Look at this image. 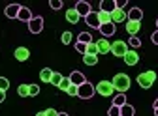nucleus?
<instances>
[{
	"instance_id": "obj_1",
	"label": "nucleus",
	"mask_w": 158,
	"mask_h": 116,
	"mask_svg": "<svg viewBox=\"0 0 158 116\" xmlns=\"http://www.w3.org/2000/svg\"><path fill=\"white\" fill-rule=\"evenodd\" d=\"M113 86H115V90H118V94H124L128 88H130V84H132V81H130V77L126 75V73H117L115 77H113Z\"/></svg>"
},
{
	"instance_id": "obj_2",
	"label": "nucleus",
	"mask_w": 158,
	"mask_h": 116,
	"mask_svg": "<svg viewBox=\"0 0 158 116\" xmlns=\"http://www.w3.org/2000/svg\"><path fill=\"white\" fill-rule=\"evenodd\" d=\"M154 81H156V73L151 71V69L137 75V84H139L141 88H145V90H149V88L154 84Z\"/></svg>"
},
{
	"instance_id": "obj_3",
	"label": "nucleus",
	"mask_w": 158,
	"mask_h": 116,
	"mask_svg": "<svg viewBox=\"0 0 158 116\" xmlns=\"http://www.w3.org/2000/svg\"><path fill=\"white\" fill-rule=\"evenodd\" d=\"M94 94H96V86L90 84L89 81L83 83L81 86H77V98H81V99H90Z\"/></svg>"
},
{
	"instance_id": "obj_4",
	"label": "nucleus",
	"mask_w": 158,
	"mask_h": 116,
	"mask_svg": "<svg viewBox=\"0 0 158 116\" xmlns=\"http://www.w3.org/2000/svg\"><path fill=\"white\" fill-rule=\"evenodd\" d=\"M96 92L100 95H104V98H109V95H113V92H115V86H113L111 81H100L96 84Z\"/></svg>"
},
{
	"instance_id": "obj_5",
	"label": "nucleus",
	"mask_w": 158,
	"mask_h": 116,
	"mask_svg": "<svg viewBox=\"0 0 158 116\" xmlns=\"http://www.w3.org/2000/svg\"><path fill=\"white\" fill-rule=\"evenodd\" d=\"M128 52V43L126 41H115V43H111V54H115V56H124Z\"/></svg>"
},
{
	"instance_id": "obj_6",
	"label": "nucleus",
	"mask_w": 158,
	"mask_h": 116,
	"mask_svg": "<svg viewBox=\"0 0 158 116\" xmlns=\"http://www.w3.org/2000/svg\"><path fill=\"white\" fill-rule=\"evenodd\" d=\"M28 30L32 34H40V32L44 30V19L42 17H32L30 23H28Z\"/></svg>"
},
{
	"instance_id": "obj_7",
	"label": "nucleus",
	"mask_w": 158,
	"mask_h": 116,
	"mask_svg": "<svg viewBox=\"0 0 158 116\" xmlns=\"http://www.w3.org/2000/svg\"><path fill=\"white\" fill-rule=\"evenodd\" d=\"M126 11L124 10H118V8H115V11L111 13V23L113 25H118V23H124L126 21Z\"/></svg>"
},
{
	"instance_id": "obj_8",
	"label": "nucleus",
	"mask_w": 158,
	"mask_h": 116,
	"mask_svg": "<svg viewBox=\"0 0 158 116\" xmlns=\"http://www.w3.org/2000/svg\"><path fill=\"white\" fill-rule=\"evenodd\" d=\"M85 23L90 26V28H100V19H98V11H90L87 17H85Z\"/></svg>"
},
{
	"instance_id": "obj_9",
	"label": "nucleus",
	"mask_w": 158,
	"mask_h": 116,
	"mask_svg": "<svg viewBox=\"0 0 158 116\" xmlns=\"http://www.w3.org/2000/svg\"><path fill=\"white\" fill-rule=\"evenodd\" d=\"M75 11L79 13V17H87V15L92 11V8H90L89 2H83V0H81V2H77V4H75Z\"/></svg>"
},
{
	"instance_id": "obj_10",
	"label": "nucleus",
	"mask_w": 158,
	"mask_h": 116,
	"mask_svg": "<svg viewBox=\"0 0 158 116\" xmlns=\"http://www.w3.org/2000/svg\"><path fill=\"white\" fill-rule=\"evenodd\" d=\"M123 58H124V62H126L128 66H135L137 62H139V54H137L134 49H128V52H126Z\"/></svg>"
},
{
	"instance_id": "obj_11",
	"label": "nucleus",
	"mask_w": 158,
	"mask_h": 116,
	"mask_svg": "<svg viewBox=\"0 0 158 116\" xmlns=\"http://www.w3.org/2000/svg\"><path fill=\"white\" fill-rule=\"evenodd\" d=\"M126 21H137V23H141V19H143V11L139 8H132L130 11H126Z\"/></svg>"
},
{
	"instance_id": "obj_12",
	"label": "nucleus",
	"mask_w": 158,
	"mask_h": 116,
	"mask_svg": "<svg viewBox=\"0 0 158 116\" xmlns=\"http://www.w3.org/2000/svg\"><path fill=\"white\" fill-rule=\"evenodd\" d=\"M96 47H98V54H107V52H111V43L106 40V37L98 40L96 41Z\"/></svg>"
},
{
	"instance_id": "obj_13",
	"label": "nucleus",
	"mask_w": 158,
	"mask_h": 116,
	"mask_svg": "<svg viewBox=\"0 0 158 116\" xmlns=\"http://www.w3.org/2000/svg\"><path fill=\"white\" fill-rule=\"evenodd\" d=\"M70 83L75 84V86H81L83 83H87V79L81 71H73V73H70Z\"/></svg>"
},
{
	"instance_id": "obj_14",
	"label": "nucleus",
	"mask_w": 158,
	"mask_h": 116,
	"mask_svg": "<svg viewBox=\"0 0 158 116\" xmlns=\"http://www.w3.org/2000/svg\"><path fill=\"white\" fill-rule=\"evenodd\" d=\"M15 58H17L19 62H27L28 58H30V51L27 47H17L15 49Z\"/></svg>"
},
{
	"instance_id": "obj_15",
	"label": "nucleus",
	"mask_w": 158,
	"mask_h": 116,
	"mask_svg": "<svg viewBox=\"0 0 158 116\" xmlns=\"http://www.w3.org/2000/svg\"><path fill=\"white\" fill-rule=\"evenodd\" d=\"M139 30H141V23H137V21H126V32L130 36H137Z\"/></svg>"
},
{
	"instance_id": "obj_16",
	"label": "nucleus",
	"mask_w": 158,
	"mask_h": 116,
	"mask_svg": "<svg viewBox=\"0 0 158 116\" xmlns=\"http://www.w3.org/2000/svg\"><path fill=\"white\" fill-rule=\"evenodd\" d=\"M34 15H32V11L28 10V8H23L21 6V10H19V15H17V19L19 21H23V23H30V19H32Z\"/></svg>"
},
{
	"instance_id": "obj_17",
	"label": "nucleus",
	"mask_w": 158,
	"mask_h": 116,
	"mask_svg": "<svg viewBox=\"0 0 158 116\" xmlns=\"http://www.w3.org/2000/svg\"><path fill=\"white\" fill-rule=\"evenodd\" d=\"M19 10H21V6H19V4H10V6L4 10V13H6V17H10V19H17Z\"/></svg>"
},
{
	"instance_id": "obj_18",
	"label": "nucleus",
	"mask_w": 158,
	"mask_h": 116,
	"mask_svg": "<svg viewBox=\"0 0 158 116\" xmlns=\"http://www.w3.org/2000/svg\"><path fill=\"white\" fill-rule=\"evenodd\" d=\"M98 30L102 32V36H104V37H109V36H113V34H115V30H117V28H115V25H113V23H107V25H100V28H98Z\"/></svg>"
},
{
	"instance_id": "obj_19",
	"label": "nucleus",
	"mask_w": 158,
	"mask_h": 116,
	"mask_svg": "<svg viewBox=\"0 0 158 116\" xmlns=\"http://www.w3.org/2000/svg\"><path fill=\"white\" fill-rule=\"evenodd\" d=\"M100 11L113 13L115 11V0H104V2H100Z\"/></svg>"
},
{
	"instance_id": "obj_20",
	"label": "nucleus",
	"mask_w": 158,
	"mask_h": 116,
	"mask_svg": "<svg viewBox=\"0 0 158 116\" xmlns=\"http://www.w3.org/2000/svg\"><path fill=\"white\" fill-rule=\"evenodd\" d=\"M79 19H81V17H79V13L75 11V8H72V10L66 11V21H68V23L75 25V23H79Z\"/></svg>"
},
{
	"instance_id": "obj_21",
	"label": "nucleus",
	"mask_w": 158,
	"mask_h": 116,
	"mask_svg": "<svg viewBox=\"0 0 158 116\" xmlns=\"http://www.w3.org/2000/svg\"><path fill=\"white\" fill-rule=\"evenodd\" d=\"M51 77H53V69H49V68H44L40 71V79L44 83H51Z\"/></svg>"
},
{
	"instance_id": "obj_22",
	"label": "nucleus",
	"mask_w": 158,
	"mask_h": 116,
	"mask_svg": "<svg viewBox=\"0 0 158 116\" xmlns=\"http://www.w3.org/2000/svg\"><path fill=\"white\" fill-rule=\"evenodd\" d=\"M77 41L79 43H85V45H89V43H92V36L89 34V32H81L77 36Z\"/></svg>"
},
{
	"instance_id": "obj_23",
	"label": "nucleus",
	"mask_w": 158,
	"mask_h": 116,
	"mask_svg": "<svg viewBox=\"0 0 158 116\" xmlns=\"http://www.w3.org/2000/svg\"><path fill=\"white\" fill-rule=\"evenodd\" d=\"M134 107L130 105V103H124L123 107H121V116H134Z\"/></svg>"
},
{
	"instance_id": "obj_24",
	"label": "nucleus",
	"mask_w": 158,
	"mask_h": 116,
	"mask_svg": "<svg viewBox=\"0 0 158 116\" xmlns=\"http://www.w3.org/2000/svg\"><path fill=\"white\" fill-rule=\"evenodd\" d=\"M83 62L87 66H96L98 64V56H94V54H83Z\"/></svg>"
},
{
	"instance_id": "obj_25",
	"label": "nucleus",
	"mask_w": 158,
	"mask_h": 116,
	"mask_svg": "<svg viewBox=\"0 0 158 116\" xmlns=\"http://www.w3.org/2000/svg\"><path fill=\"white\" fill-rule=\"evenodd\" d=\"M98 19H100V25H107V23H111V13L98 11Z\"/></svg>"
},
{
	"instance_id": "obj_26",
	"label": "nucleus",
	"mask_w": 158,
	"mask_h": 116,
	"mask_svg": "<svg viewBox=\"0 0 158 116\" xmlns=\"http://www.w3.org/2000/svg\"><path fill=\"white\" fill-rule=\"evenodd\" d=\"M128 45H130V49H137V47H141V40L137 36H130V41H128Z\"/></svg>"
},
{
	"instance_id": "obj_27",
	"label": "nucleus",
	"mask_w": 158,
	"mask_h": 116,
	"mask_svg": "<svg viewBox=\"0 0 158 116\" xmlns=\"http://www.w3.org/2000/svg\"><path fill=\"white\" fill-rule=\"evenodd\" d=\"M124 103H126V95H124V94H118V95H115L113 105H117V107H123Z\"/></svg>"
},
{
	"instance_id": "obj_28",
	"label": "nucleus",
	"mask_w": 158,
	"mask_h": 116,
	"mask_svg": "<svg viewBox=\"0 0 158 116\" xmlns=\"http://www.w3.org/2000/svg\"><path fill=\"white\" fill-rule=\"evenodd\" d=\"M60 81H62V75H60V73H56V71H53V77H51V84L58 88V84H60Z\"/></svg>"
},
{
	"instance_id": "obj_29",
	"label": "nucleus",
	"mask_w": 158,
	"mask_h": 116,
	"mask_svg": "<svg viewBox=\"0 0 158 116\" xmlns=\"http://www.w3.org/2000/svg\"><path fill=\"white\" fill-rule=\"evenodd\" d=\"M17 94L21 95V98H27V95H28V84H19Z\"/></svg>"
},
{
	"instance_id": "obj_30",
	"label": "nucleus",
	"mask_w": 158,
	"mask_h": 116,
	"mask_svg": "<svg viewBox=\"0 0 158 116\" xmlns=\"http://www.w3.org/2000/svg\"><path fill=\"white\" fill-rule=\"evenodd\" d=\"M70 84H72V83H70V77H62V81H60V84H58V88L66 92V90L70 88Z\"/></svg>"
},
{
	"instance_id": "obj_31",
	"label": "nucleus",
	"mask_w": 158,
	"mask_h": 116,
	"mask_svg": "<svg viewBox=\"0 0 158 116\" xmlns=\"http://www.w3.org/2000/svg\"><path fill=\"white\" fill-rule=\"evenodd\" d=\"M87 54H94V56H98V47H96V41H92V43H89V45H87Z\"/></svg>"
},
{
	"instance_id": "obj_32",
	"label": "nucleus",
	"mask_w": 158,
	"mask_h": 116,
	"mask_svg": "<svg viewBox=\"0 0 158 116\" xmlns=\"http://www.w3.org/2000/svg\"><path fill=\"white\" fill-rule=\"evenodd\" d=\"M107 116H121V107L111 105V107H109V110H107Z\"/></svg>"
},
{
	"instance_id": "obj_33",
	"label": "nucleus",
	"mask_w": 158,
	"mask_h": 116,
	"mask_svg": "<svg viewBox=\"0 0 158 116\" xmlns=\"http://www.w3.org/2000/svg\"><path fill=\"white\" fill-rule=\"evenodd\" d=\"M60 40H62V43H64V45H70V43H72V40H73V36H72V32H64Z\"/></svg>"
},
{
	"instance_id": "obj_34",
	"label": "nucleus",
	"mask_w": 158,
	"mask_h": 116,
	"mask_svg": "<svg viewBox=\"0 0 158 116\" xmlns=\"http://www.w3.org/2000/svg\"><path fill=\"white\" fill-rule=\"evenodd\" d=\"M38 94H40V86L38 84H28V95L34 98V95H38Z\"/></svg>"
},
{
	"instance_id": "obj_35",
	"label": "nucleus",
	"mask_w": 158,
	"mask_h": 116,
	"mask_svg": "<svg viewBox=\"0 0 158 116\" xmlns=\"http://www.w3.org/2000/svg\"><path fill=\"white\" fill-rule=\"evenodd\" d=\"M8 88H10V81L6 79V77H0V90H4V92H6Z\"/></svg>"
},
{
	"instance_id": "obj_36",
	"label": "nucleus",
	"mask_w": 158,
	"mask_h": 116,
	"mask_svg": "<svg viewBox=\"0 0 158 116\" xmlns=\"http://www.w3.org/2000/svg\"><path fill=\"white\" fill-rule=\"evenodd\" d=\"M75 51H77V52H81V54H87V45L77 41V43H75Z\"/></svg>"
},
{
	"instance_id": "obj_37",
	"label": "nucleus",
	"mask_w": 158,
	"mask_h": 116,
	"mask_svg": "<svg viewBox=\"0 0 158 116\" xmlns=\"http://www.w3.org/2000/svg\"><path fill=\"white\" fill-rule=\"evenodd\" d=\"M49 6H51L53 10H60V8H62V2H60V0H51Z\"/></svg>"
},
{
	"instance_id": "obj_38",
	"label": "nucleus",
	"mask_w": 158,
	"mask_h": 116,
	"mask_svg": "<svg viewBox=\"0 0 158 116\" xmlns=\"http://www.w3.org/2000/svg\"><path fill=\"white\" fill-rule=\"evenodd\" d=\"M66 94L68 95H77V86L75 84H70V88L66 90Z\"/></svg>"
},
{
	"instance_id": "obj_39",
	"label": "nucleus",
	"mask_w": 158,
	"mask_h": 116,
	"mask_svg": "<svg viewBox=\"0 0 158 116\" xmlns=\"http://www.w3.org/2000/svg\"><path fill=\"white\" fill-rule=\"evenodd\" d=\"M45 112V116H58V112L55 110V109H47V110H44Z\"/></svg>"
},
{
	"instance_id": "obj_40",
	"label": "nucleus",
	"mask_w": 158,
	"mask_h": 116,
	"mask_svg": "<svg viewBox=\"0 0 158 116\" xmlns=\"http://www.w3.org/2000/svg\"><path fill=\"white\" fill-rule=\"evenodd\" d=\"M151 40H152V43H154V45H158V30H156V32H152Z\"/></svg>"
},
{
	"instance_id": "obj_41",
	"label": "nucleus",
	"mask_w": 158,
	"mask_h": 116,
	"mask_svg": "<svg viewBox=\"0 0 158 116\" xmlns=\"http://www.w3.org/2000/svg\"><path fill=\"white\" fill-rule=\"evenodd\" d=\"M4 99H6V92H4V90H0V103H2Z\"/></svg>"
},
{
	"instance_id": "obj_42",
	"label": "nucleus",
	"mask_w": 158,
	"mask_h": 116,
	"mask_svg": "<svg viewBox=\"0 0 158 116\" xmlns=\"http://www.w3.org/2000/svg\"><path fill=\"white\" fill-rule=\"evenodd\" d=\"M152 105H154V109H158V98L154 99V103H152Z\"/></svg>"
},
{
	"instance_id": "obj_43",
	"label": "nucleus",
	"mask_w": 158,
	"mask_h": 116,
	"mask_svg": "<svg viewBox=\"0 0 158 116\" xmlns=\"http://www.w3.org/2000/svg\"><path fill=\"white\" fill-rule=\"evenodd\" d=\"M58 116H70V114H66V112H58Z\"/></svg>"
},
{
	"instance_id": "obj_44",
	"label": "nucleus",
	"mask_w": 158,
	"mask_h": 116,
	"mask_svg": "<svg viewBox=\"0 0 158 116\" xmlns=\"http://www.w3.org/2000/svg\"><path fill=\"white\" fill-rule=\"evenodd\" d=\"M36 116H45V112H38V114H36Z\"/></svg>"
},
{
	"instance_id": "obj_45",
	"label": "nucleus",
	"mask_w": 158,
	"mask_h": 116,
	"mask_svg": "<svg viewBox=\"0 0 158 116\" xmlns=\"http://www.w3.org/2000/svg\"><path fill=\"white\" fill-rule=\"evenodd\" d=\"M154 116H158V109H154Z\"/></svg>"
},
{
	"instance_id": "obj_46",
	"label": "nucleus",
	"mask_w": 158,
	"mask_h": 116,
	"mask_svg": "<svg viewBox=\"0 0 158 116\" xmlns=\"http://www.w3.org/2000/svg\"><path fill=\"white\" fill-rule=\"evenodd\" d=\"M156 28H158V19H156Z\"/></svg>"
}]
</instances>
